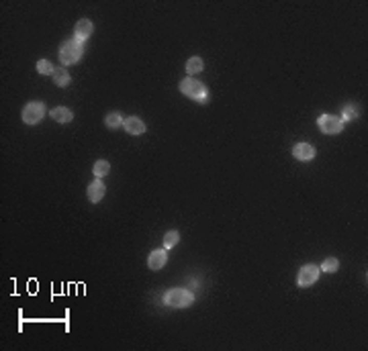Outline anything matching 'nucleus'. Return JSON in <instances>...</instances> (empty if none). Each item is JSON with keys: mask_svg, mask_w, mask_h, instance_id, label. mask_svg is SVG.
Masks as SVG:
<instances>
[{"mask_svg": "<svg viewBox=\"0 0 368 351\" xmlns=\"http://www.w3.org/2000/svg\"><path fill=\"white\" fill-rule=\"evenodd\" d=\"M82 53H84V43L78 41V39H68L59 47V61H62L64 68L66 65H74V63L80 61Z\"/></svg>", "mask_w": 368, "mask_h": 351, "instance_id": "nucleus-1", "label": "nucleus"}, {"mask_svg": "<svg viewBox=\"0 0 368 351\" xmlns=\"http://www.w3.org/2000/svg\"><path fill=\"white\" fill-rule=\"evenodd\" d=\"M192 302H194V296H192L188 290H184V288H172V290H168L166 296H164V304H166V306H172V309H186V306H190Z\"/></svg>", "mask_w": 368, "mask_h": 351, "instance_id": "nucleus-2", "label": "nucleus"}, {"mask_svg": "<svg viewBox=\"0 0 368 351\" xmlns=\"http://www.w3.org/2000/svg\"><path fill=\"white\" fill-rule=\"evenodd\" d=\"M180 92H182L184 96H188V98H192V100H198V102H205L207 100V86L205 84H200L198 80H194V78H184L182 82H180Z\"/></svg>", "mask_w": 368, "mask_h": 351, "instance_id": "nucleus-3", "label": "nucleus"}, {"mask_svg": "<svg viewBox=\"0 0 368 351\" xmlns=\"http://www.w3.org/2000/svg\"><path fill=\"white\" fill-rule=\"evenodd\" d=\"M317 127L325 135H338L344 131V121L340 117H334V115H321L317 119Z\"/></svg>", "mask_w": 368, "mask_h": 351, "instance_id": "nucleus-4", "label": "nucleus"}, {"mask_svg": "<svg viewBox=\"0 0 368 351\" xmlns=\"http://www.w3.org/2000/svg\"><path fill=\"white\" fill-rule=\"evenodd\" d=\"M45 117V104L43 102H29L23 108V123L25 125H37Z\"/></svg>", "mask_w": 368, "mask_h": 351, "instance_id": "nucleus-5", "label": "nucleus"}, {"mask_svg": "<svg viewBox=\"0 0 368 351\" xmlns=\"http://www.w3.org/2000/svg\"><path fill=\"white\" fill-rule=\"evenodd\" d=\"M317 280H319V268L315 264L303 266L299 270V274H297V286H301V288H307V286L315 284Z\"/></svg>", "mask_w": 368, "mask_h": 351, "instance_id": "nucleus-6", "label": "nucleus"}, {"mask_svg": "<svg viewBox=\"0 0 368 351\" xmlns=\"http://www.w3.org/2000/svg\"><path fill=\"white\" fill-rule=\"evenodd\" d=\"M92 31H94L92 20H90V18H80V20L76 23V27H74V39L86 43V39L92 35Z\"/></svg>", "mask_w": 368, "mask_h": 351, "instance_id": "nucleus-7", "label": "nucleus"}, {"mask_svg": "<svg viewBox=\"0 0 368 351\" xmlns=\"http://www.w3.org/2000/svg\"><path fill=\"white\" fill-rule=\"evenodd\" d=\"M293 156H295V160H299V162H311V160L315 158V147L309 145V143H295Z\"/></svg>", "mask_w": 368, "mask_h": 351, "instance_id": "nucleus-8", "label": "nucleus"}, {"mask_svg": "<svg viewBox=\"0 0 368 351\" xmlns=\"http://www.w3.org/2000/svg\"><path fill=\"white\" fill-rule=\"evenodd\" d=\"M166 261H168L166 249H156V251H152L150 257H148V268L154 270V272H158V270H162V268L166 266Z\"/></svg>", "mask_w": 368, "mask_h": 351, "instance_id": "nucleus-9", "label": "nucleus"}, {"mask_svg": "<svg viewBox=\"0 0 368 351\" xmlns=\"http://www.w3.org/2000/svg\"><path fill=\"white\" fill-rule=\"evenodd\" d=\"M123 127H125V131L129 133V135H141V133H146V123L141 121V119H137V117H127L125 121H123Z\"/></svg>", "mask_w": 368, "mask_h": 351, "instance_id": "nucleus-10", "label": "nucleus"}, {"mask_svg": "<svg viewBox=\"0 0 368 351\" xmlns=\"http://www.w3.org/2000/svg\"><path fill=\"white\" fill-rule=\"evenodd\" d=\"M105 192H107V188H105L103 180H94V182L88 186V200H90V202H100L103 196H105Z\"/></svg>", "mask_w": 368, "mask_h": 351, "instance_id": "nucleus-11", "label": "nucleus"}, {"mask_svg": "<svg viewBox=\"0 0 368 351\" xmlns=\"http://www.w3.org/2000/svg\"><path fill=\"white\" fill-rule=\"evenodd\" d=\"M49 115H51V119L55 123H62V125H66V123H70L74 119V113L70 108H66V106H55L53 111H49Z\"/></svg>", "mask_w": 368, "mask_h": 351, "instance_id": "nucleus-12", "label": "nucleus"}, {"mask_svg": "<svg viewBox=\"0 0 368 351\" xmlns=\"http://www.w3.org/2000/svg\"><path fill=\"white\" fill-rule=\"evenodd\" d=\"M51 78H53V84H57L59 88H66L68 84H70V74H68V70L62 65V68H55L53 70V74H51Z\"/></svg>", "mask_w": 368, "mask_h": 351, "instance_id": "nucleus-13", "label": "nucleus"}, {"mask_svg": "<svg viewBox=\"0 0 368 351\" xmlns=\"http://www.w3.org/2000/svg\"><path fill=\"white\" fill-rule=\"evenodd\" d=\"M202 68H205V61H202L198 55H194V57H190V59L186 61V74H188V76L200 74V72H202Z\"/></svg>", "mask_w": 368, "mask_h": 351, "instance_id": "nucleus-14", "label": "nucleus"}, {"mask_svg": "<svg viewBox=\"0 0 368 351\" xmlns=\"http://www.w3.org/2000/svg\"><path fill=\"white\" fill-rule=\"evenodd\" d=\"M92 172H94V175H96V180H103L105 175L111 172V164H109L107 160H98V162L94 164Z\"/></svg>", "mask_w": 368, "mask_h": 351, "instance_id": "nucleus-15", "label": "nucleus"}, {"mask_svg": "<svg viewBox=\"0 0 368 351\" xmlns=\"http://www.w3.org/2000/svg\"><path fill=\"white\" fill-rule=\"evenodd\" d=\"M123 121H125V119H123L119 113H109L107 119H105V125H107L109 129H119V127L123 125Z\"/></svg>", "mask_w": 368, "mask_h": 351, "instance_id": "nucleus-16", "label": "nucleus"}, {"mask_svg": "<svg viewBox=\"0 0 368 351\" xmlns=\"http://www.w3.org/2000/svg\"><path fill=\"white\" fill-rule=\"evenodd\" d=\"M178 241H180V233H178V231H168V233L164 235V247H166V249L176 247Z\"/></svg>", "mask_w": 368, "mask_h": 351, "instance_id": "nucleus-17", "label": "nucleus"}, {"mask_svg": "<svg viewBox=\"0 0 368 351\" xmlns=\"http://www.w3.org/2000/svg\"><path fill=\"white\" fill-rule=\"evenodd\" d=\"M338 268H340V261H338V257H325V261L321 264V270H323V272H328V274L336 272Z\"/></svg>", "mask_w": 368, "mask_h": 351, "instance_id": "nucleus-18", "label": "nucleus"}, {"mask_svg": "<svg viewBox=\"0 0 368 351\" xmlns=\"http://www.w3.org/2000/svg\"><path fill=\"white\" fill-rule=\"evenodd\" d=\"M53 70H55V68H53L47 59H39V61H37V72H39V74H43V76H51Z\"/></svg>", "mask_w": 368, "mask_h": 351, "instance_id": "nucleus-19", "label": "nucleus"}, {"mask_svg": "<svg viewBox=\"0 0 368 351\" xmlns=\"http://www.w3.org/2000/svg\"><path fill=\"white\" fill-rule=\"evenodd\" d=\"M356 117H358V111H356L354 106H344V108H342V121H344V123L354 121Z\"/></svg>", "mask_w": 368, "mask_h": 351, "instance_id": "nucleus-20", "label": "nucleus"}]
</instances>
